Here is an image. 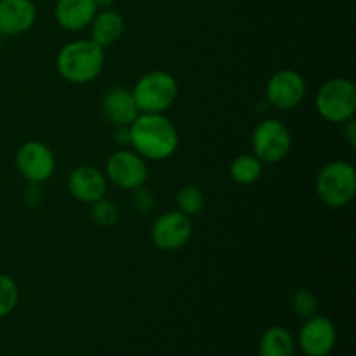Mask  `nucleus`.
Listing matches in <instances>:
<instances>
[{
    "label": "nucleus",
    "instance_id": "1",
    "mask_svg": "<svg viewBox=\"0 0 356 356\" xmlns=\"http://www.w3.org/2000/svg\"><path fill=\"white\" fill-rule=\"evenodd\" d=\"M129 146L145 160H167L177 152L179 132L165 113H139L129 125Z\"/></svg>",
    "mask_w": 356,
    "mask_h": 356
},
{
    "label": "nucleus",
    "instance_id": "2",
    "mask_svg": "<svg viewBox=\"0 0 356 356\" xmlns=\"http://www.w3.org/2000/svg\"><path fill=\"white\" fill-rule=\"evenodd\" d=\"M104 66V49L94 40H73L59 49L56 70L63 80L75 86L90 83L101 75Z\"/></svg>",
    "mask_w": 356,
    "mask_h": 356
},
{
    "label": "nucleus",
    "instance_id": "3",
    "mask_svg": "<svg viewBox=\"0 0 356 356\" xmlns=\"http://www.w3.org/2000/svg\"><path fill=\"white\" fill-rule=\"evenodd\" d=\"M320 202L329 209H343L355 198L356 170L346 160H332L320 169L315 183Z\"/></svg>",
    "mask_w": 356,
    "mask_h": 356
},
{
    "label": "nucleus",
    "instance_id": "4",
    "mask_svg": "<svg viewBox=\"0 0 356 356\" xmlns=\"http://www.w3.org/2000/svg\"><path fill=\"white\" fill-rule=\"evenodd\" d=\"M179 86L176 76L163 70H153L143 75L132 89L139 113H165L176 103Z\"/></svg>",
    "mask_w": 356,
    "mask_h": 356
},
{
    "label": "nucleus",
    "instance_id": "5",
    "mask_svg": "<svg viewBox=\"0 0 356 356\" xmlns=\"http://www.w3.org/2000/svg\"><path fill=\"white\" fill-rule=\"evenodd\" d=\"M315 106L320 117L329 124L343 125L355 118L356 87L343 76H334L320 86L315 97Z\"/></svg>",
    "mask_w": 356,
    "mask_h": 356
},
{
    "label": "nucleus",
    "instance_id": "6",
    "mask_svg": "<svg viewBox=\"0 0 356 356\" xmlns=\"http://www.w3.org/2000/svg\"><path fill=\"white\" fill-rule=\"evenodd\" d=\"M292 148V136L287 125L277 118L259 122L252 132L254 155L266 165H275L287 159Z\"/></svg>",
    "mask_w": 356,
    "mask_h": 356
},
{
    "label": "nucleus",
    "instance_id": "7",
    "mask_svg": "<svg viewBox=\"0 0 356 356\" xmlns=\"http://www.w3.org/2000/svg\"><path fill=\"white\" fill-rule=\"evenodd\" d=\"M106 179L124 191H132L145 186L148 179L146 160L134 149L120 148L106 160Z\"/></svg>",
    "mask_w": 356,
    "mask_h": 356
},
{
    "label": "nucleus",
    "instance_id": "8",
    "mask_svg": "<svg viewBox=\"0 0 356 356\" xmlns=\"http://www.w3.org/2000/svg\"><path fill=\"white\" fill-rule=\"evenodd\" d=\"M16 169L26 183L42 184L56 170V156L45 143L26 141L16 152Z\"/></svg>",
    "mask_w": 356,
    "mask_h": 356
},
{
    "label": "nucleus",
    "instance_id": "9",
    "mask_svg": "<svg viewBox=\"0 0 356 356\" xmlns=\"http://www.w3.org/2000/svg\"><path fill=\"white\" fill-rule=\"evenodd\" d=\"M306 80L299 72L284 68L275 72L266 83V99L273 108L289 111L298 108L306 97Z\"/></svg>",
    "mask_w": 356,
    "mask_h": 356
},
{
    "label": "nucleus",
    "instance_id": "10",
    "mask_svg": "<svg viewBox=\"0 0 356 356\" xmlns=\"http://www.w3.org/2000/svg\"><path fill=\"white\" fill-rule=\"evenodd\" d=\"M193 222L179 211H169L159 216L152 226V242L163 252H176L183 249L191 238Z\"/></svg>",
    "mask_w": 356,
    "mask_h": 356
},
{
    "label": "nucleus",
    "instance_id": "11",
    "mask_svg": "<svg viewBox=\"0 0 356 356\" xmlns=\"http://www.w3.org/2000/svg\"><path fill=\"white\" fill-rule=\"evenodd\" d=\"M296 344L306 356H329L337 344V329L327 316L316 313L305 320Z\"/></svg>",
    "mask_w": 356,
    "mask_h": 356
},
{
    "label": "nucleus",
    "instance_id": "12",
    "mask_svg": "<svg viewBox=\"0 0 356 356\" xmlns=\"http://www.w3.org/2000/svg\"><path fill=\"white\" fill-rule=\"evenodd\" d=\"M108 179L104 172L92 165H79L70 172L68 191L75 200L82 204H94L106 197Z\"/></svg>",
    "mask_w": 356,
    "mask_h": 356
},
{
    "label": "nucleus",
    "instance_id": "13",
    "mask_svg": "<svg viewBox=\"0 0 356 356\" xmlns=\"http://www.w3.org/2000/svg\"><path fill=\"white\" fill-rule=\"evenodd\" d=\"M37 19V7L31 0H0V35L16 37L30 30Z\"/></svg>",
    "mask_w": 356,
    "mask_h": 356
},
{
    "label": "nucleus",
    "instance_id": "14",
    "mask_svg": "<svg viewBox=\"0 0 356 356\" xmlns=\"http://www.w3.org/2000/svg\"><path fill=\"white\" fill-rule=\"evenodd\" d=\"M101 111L104 118H108L115 127H129L139 115L132 90L125 87H113L104 92L101 99Z\"/></svg>",
    "mask_w": 356,
    "mask_h": 356
},
{
    "label": "nucleus",
    "instance_id": "15",
    "mask_svg": "<svg viewBox=\"0 0 356 356\" xmlns=\"http://www.w3.org/2000/svg\"><path fill=\"white\" fill-rule=\"evenodd\" d=\"M96 13L94 0H58L54 7L56 21L68 31H80L90 26Z\"/></svg>",
    "mask_w": 356,
    "mask_h": 356
},
{
    "label": "nucleus",
    "instance_id": "16",
    "mask_svg": "<svg viewBox=\"0 0 356 356\" xmlns=\"http://www.w3.org/2000/svg\"><path fill=\"white\" fill-rule=\"evenodd\" d=\"M124 30L125 21L117 10H97L92 23H90V33H92L90 40H94L97 45H101L104 49L108 45L115 44L117 40H120V37L124 35Z\"/></svg>",
    "mask_w": 356,
    "mask_h": 356
},
{
    "label": "nucleus",
    "instance_id": "17",
    "mask_svg": "<svg viewBox=\"0 0 356 356\" xmlns=\"http://www.w3.org/2000/svg\"><path fill=\"white\" fill-rule=\"evenodd\" d=\"M294 336L285 327L273 325L266 329L261 336L257 344V355L259 356H294L296 355Z\"/></svg>",
    "mask_w": 356,
    "mask_h": 356
},
{
    "label": "nucleus",
    "instance_id": "18",
    "mask_svg": "<svg viewBox=\"0 0 356 356\" xmlns=\"http://www.w3.org/2000/svg\"><path fill=\"white\" fill-rule=\"evenodd\" d=\"M264 163L257 159L254 153H242V155L235 156L233 162L229 163V174L235 183L249 186L254 184L263 174Z\"/></svg>",
    "mask_w": 356,
    "mask_h": 356
},
{
    "label": "nucleus",
    "instance_id": "19",
    "mask_svg": "<svg viewBox=\"0 0 356 356\" xmlns=\"http://www.w3.org/2000/svg\"><path fill=\"white\" fill-rule=\"evenodd\" d=\"M176 204L177 211L183 212L188 218H193L204 211L205 198L200 188L195 186V184H184L176 193Z\"/></svg>",
    "mask_w": 356,
    "mask_h": 356
},
{
    "label": "nucleus",
    "instance_id": "20",
    "mask_svg": "<svg viewBox=\"0 0 356 356\" xmlns=\"http://www.w3.org/2000/svg\"><path fill=\"white\" fill-rule=\"evenodd\" d=\"M90 218L97 226L103 228H110V226L117 225L118 218H120V211H118L117 204L110 198L103 197L90 204Z\"/></svg>",
    "mask_w": 356,
    "mask_h": 356
},
{
    "label": "nucleus",
    "instance_id": "21",
    "mask_svg": "<svg viewBox=\"0 0 356 356\" xmlns=\"http://www.w3.org/2000/svg\"><path fill=\"white\" fill-rule=\"evenodd\" d=\"M19 302V289L9 275L0 273V318H6Z\"/></svg>",
    "mask_w": 356,
    "mask_h": 356
},
{
    "label": "nucleus",
    "instance_id": "22",
    "mask_svg": "<svg viewBox=\"0 0 356 356\" xmlns=\"http://www.w3.org/2000/svg\"><path fill=\"white\" fill-rule=\"evenodd\" d=\"M291 308L296 316L306 320L318 313V298L308 289H299L291 298Z\"/></svg>",
    "mask_w": 356,
    "mask_h": 356
},
{
    "label": "nucleus",
    "instance_id": "23",
    "mask_svg": "<svg viewBox=\"0 0 356 356\" xmlns=\"http://www.w3.org/2000/svg\"><path fill=\"white\" fill-rule=\"evenodd\" d=\"M131 202L132 207H134L139 214H149L156 205L155 195L149 190H146L145 186L136 188V190L131 191Z\"/></svg>",
    "mask_w": 356,
    "mask_h": 356
},
{
    "label": "nucleus",
    "instance_id": "24",
    "mask_svg": "<svg viewBox=\"0 0 356 356\" xmlns=\"http://www.w3.org/2000/svg\"><path fill=\"white\" fill-rule=\"evenodd\" d=\"M23 198H24V204H26L30 209L40 207L42 202H44V193H42L40 190V184L28 183Z\"/></svg>",
    "mask_w": 356,
    "mask_h": 356
},
{
    "label": "nucleus",
    "instance_id": "25",
    "mask_svg": "<svg viewBox=\"0 0 356 356\" xmlns=\"http://www.w3.org/2000/svg\"><path fill=\"white\" fill-rule=\"evenodd\" d=\"M343 138H344V141H346L348 145L351 146V148H355V146H356L355 118H351V120L344 122V124H343Z\"/></svg>",
    "mask_w": 356,
    "mask_h": 356
},
{
    "label": "nucleus",
    "instance_id": "26",
    "mask_svg": "<svg viewBox=\"0 0 356 356\" xmlns=\"http://www.w3.org/2000/svg\"><path fill=\"white\" fill-rule=\"evenodd\" d=\"M115 141L120 143L122 146H129V127H117V132H115Z\"/></svg>",
    "mask_w": 356,
    "mask_h": 356
},
{
    "label": "nucleus",
    "instance_id": "27",
    "mask_svg": "<svg viewBox=\"0 0 356 356\" xmlns=\"http://www.w3.org/2000/svg\"><path fill=\"white\" fill-rule=\"evenodd\" d=\"M115 0H94V3H96L97 10H103V9H111V6H113Z\"/></svg>",
    "mask_w": 356,
    "mask_h": 356
}]
</instances>
